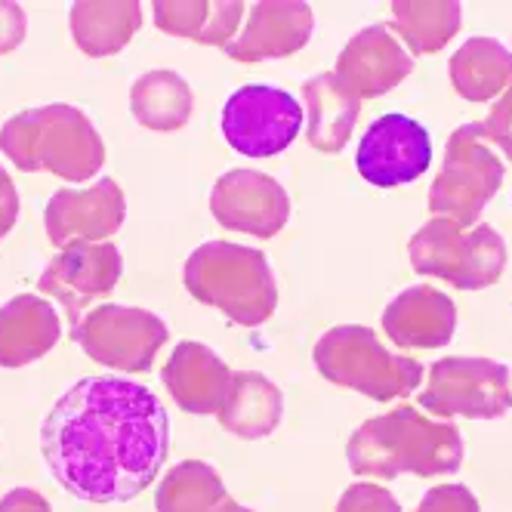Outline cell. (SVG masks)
I'll use <instances>...</instances> for the list:
<instances>
[{
  "label": "cell",
  "instance_id": "31",
  "mask_svg": "<svg viewBox=\"0 0 512 512\" xmlns=\"http://www.w3.org/2000/svg\"><path fill=\"white\" fill-rule=\"evenodd\" d=\"M25 10L22 4H10L0 0V56L13 53L25 41Z\"/></svg>",
  "mask_w": 512,
  "mask_h": 512
},
{
  "label": "cell",
  "instance_id": "28",
  "mask_svg": "<svg viewBox=\"0 0 512 512\" xmlns=\"http://www.w3.org/2000/svg\"><path fill=\"white\" fill-rule=\"evenodd\" d=\"M337 512H401V503L383 485L358 482V485H349L343 491Z\"/></svg>",
  "mask_w": 512,
  "mask_h": 512
},
{
  "label": "cell",
  "instance_id": "13",
  "mask_svg": "<svg viewBox=\"0 0 512 512\" xmlns=\"http://www.w3.org/2000/svg\"><path fill=\"white\" fill-rule=\"evenodd\" d=\"M210 213L229 232L275 238L290 219V195L269 173L229 170L210 192Z\"/></svg>",
  "mask_w": 512,
  "mask_h": 512
},
{
  "label": "cell",
  "instance_id": "30",
  "mask_svg": "<svg viewBox=\"0 0 512 512\" xmlns=\"http://www.w3.org/2000/svg\"><path fill=\"white\" fill-rule=\"evenodd\" d=\"M414 512H482V506L466 485H438L420 500Z\"/></svg>",
  "mask_w": 512,
  "mask_h": 512
},
{
  "label": "cell",
  "instance_id": "29",
  "mask_svg": "<svg viewBox=\"0 0 512 512\" xmlns=\"http://www.w3.org/2000/svg\"><path fill=\"white\" fill-rule=\"evenodd\" d=\"M482 130V139L485 142H494L500 145V152L512 161V90H506L494 105L488 118L479 124Z\"/></svg>",
  "mask_w": 512,
  "mask_h": 512
},
{
  "label": "cell",
  "instance_id": "12",
  "mask_svg": "<svg viewBox=\"0 0 512 512\" xmlns=\"http://www.w3.org/2000/svg\"><path fill=\"white\" fill-rule=\"evenodd\" d=\"M124 260L115 244H65L47 263L38 290L62 303L71 327H78L87 309L108 297L121 281Z\"/></svg>",
  "mask_w": 512,
  "mask_h": 512
},
{
  "label": "cell",
  "instance_id": "32",
  "mask_svg": "<svg viewBox=\"0 0 512 512\" xmlns=\"http://www.w3.org/2000/svg\"><path fill=\"white\" fill-rule=\"evenodd\" d=\"M19 219V192L16 182L10 179V173L0 167V238L10 235V229Z\"/></svg>",
  "mask_w": 512,
  "mask_h": 512
},
{
  "label": "cell",
  "instance_id": "2",
  "mask_svg": "<svg viewBox=\"0 0 512 512\" xmlns=\"http://www.w3.org/2000/svg\"><path fill=\"white\" fill-rule=\"evenodd\" d=\"M346 460L355 475H371L383 482L405 472L435 479L460 469L463 435L448 420H432L414 405H398L352 432Z\"/></svg>",
  "mask_w": 512,
  "mask_h": 512
},
{
  "label": "cell",
  "instance_id": "18",
  "mask_svg": "<svg viewBox=\"0 0 512 512\" xmlns=\"http://www.w3.org/2000/svg\"><path fill=\"white\" fill-rule=\"evenodd\" d=\"M383 331L398 349H442L454 340L457 306L429 284H414L386 306Z\"/></svg>",
  "mask_w": 512,
  "mask_h": 512
},
{
  "label": "cell",
  "instance_id": "21",
  "mask_svg": "<svg viewBox=\"0 0 512 512\" xmlns=\"http://www.w3.org/2000/svg\"><path fill=\"white\" fill-rule=\"evenodd\" d=\"M247 4L241 0H158L155 25L173 38L226 47L238 38Z\"/></svg>",
  "mask_w": 512,
  "mask_h": 512
},
{
  "label": "cell",
  "instance_id": "15",
  "mask_svg": "<svg viewBox=\"0 0 512 512\" xmlns=\"http://www.w3.org/2000/svg\"><path fill=\"white\" fill-rule=\"evenodd\" d=\"M315 31V13L303 0H260L250 7L238 38L223 47L235 62H266L300 53Z\"/></svg>",
  "mask_w": 512,
  "mask_h": 512
},
{
  "label": "cell",
  "instance_id": "20",
  "mask_svg": "<svg viewBox=\"0 0 512 512\" xmlns=\"http://www.w3.org/2000/svg\"><path fill=\"white\" fill-rule=\"evenodd\" d=\"M306 96V139L315 152L340 155L355 130V121L361 115V99L334 75L324 71L303 84Z\"/></svg>",
  "mask_w": 512,
  "mask_h": 512
},
{
  "label": "cell",
  "instance_id": "7",
  "mask_svg": "<svg viewBox=\"0 0 512 512\" xmlns=\"http://www.w3.org/2000/svg\"><path fill=\"white\" fill-rule=\"evenodd\" d=\"M503 161L482 139L479 124L457 127L448 139L445 161L429 189V210L460 226H479L491 198L503 186Z\"/></svg>",
  "mask_w": 512,
  "mask_h": 512
},
{
  "label": "cell",
  "instance_id": "25",
  "mask_svg": "<svg viewBox=\"0 0 512 512\" xmlns=\"http://www.w3.org/2000/svg\"><path fill=\"white\" fill-rule=\"evenodd\" d=\"M158 512H253L229 497L219 472L204 460H182L173 466L158 491H155Z\"/></svg>",
  "mask_w": 512,
  "mask_h": 512
},
{
  "label": "cell",
  "instance_id": "22",
  "mask_svg": "<svg viewBox=\"0 0 512 512\" xmlns=\"http://www.w3.org/2000/svg\"><path fill=\"white\" fill-rule=\"evenodd\" d=\"M71 38L84 56L105 59L121 53L142 25V4L136 0H81L68 10Z\"/></svg>",
  "mask_w": 512,
  "mask_h": 512
},
{
  "label": "cell",
  "instance_id": "27",
  "mask_svg": "<svg viewBox=\"0 0 512 512\" xmlns=\"http://www.w3.org/2000/svg\"><path fill=\"white\" fill-rule=\"evenodd\" d=\"M463 25V7L454 0H398L389 7V31H395L414 56H429L442 50Z\"/></svg>",
  "mask_w": 512,
  "mask_h": 512
},
{
  "label": "cell",
  "instance_id": "5",
  "mask_svg": "<svg viewBox=\"0 0 512 512\" xmlns=\"http://www.w3.org/2000/svg\"><path fill=\"white\" fill-rule=\"evenodd\" d=\"M315 368L334 386L355 389L374 401L408 398L423 383V364L411 355L389 352L364 324L331 327L315 343Z\"/></svg>",
  "mask_w": 512,
  "mask_h": 512
},
{
  "label": "cell",
  "instance_id": "11",
  "mask_svg": "<svg viewBox=\"0 0 512 512\" xmlns=\"http://www.w3.org/2000/svg\"><path fill=\"white\" fill-rule=\"evenodd\" d=\"M432 164V139L429 130L408 118V115H383L368 130H364L355 167L364 182L377 189H395L408 186L420 179Z\"/></svg>",
  "mask_w": 512,
  "mask_h": 512
},
{
  "label": "cell",
  "instance_id": "33",
  "mask_svg": "<svg viewBox=\"0 0 512 512\" xmlns=\"http://www.w3.org/2000/svg\"><path fill=\"white\" fill-rule=\"evenodd\" d=\"M0 512H53L44 494L31 488H16L4 500H0Z\"/></svg>",
  "mask_w": 512,
  "mask_h": 512
},
{
  "label": "cell",
  "instance_id": "8",
  "mask_svg": "<svg viewBox=\"0 0 512 512\" xmlns=\"http://www.w3.org/2000/svg\"><path fill=\"white\" fill-rule=\"evenodd\" d=\"M420 408L432 417L497 420L512 411L509 368L491 358H438L429 368L426 389L420 392Z\"/></svg>",
  "mask_w": 512,
  "mask_h": 512
},
{
  "label": "cell",
  "instance_id": "10",
  "mask_svg": "<svg viewBox=\"0 0 512 512\" xmlns=\"http://www.w3.org/2000/svg\"><path fill=\"white\" fill-rule=\"evenodd\" d=\"M303 127L300 102L281 87L247 84L223 105V136L244 158L281 155Z\"/></svg>",
  "mask_w": 512,
  "mask_h": 512
},
{
  "label": "cell",
  "instance_id": "23",
  "mask_svg": "<svg viewBox=\"0 0 512 512\" xmlns=\"http://www.w3.org/2000/svg\"><path fill=\"white\" fill-rule=\"evenodd\" d=\"M216 417L226 432L247 438V442H256V438H266L278 429L284 417V395L263 374L235 371L226 405Z\"/></svg>",
  "mask_w": 512,
  "mask_h": 512
},
{
  "label": "cell",
  "instance_id": "24",
  "mask_svg": "<svg viewBox=\"0 0 512 512\" xmlns=\"http://www.w3.org/2000/svg\"><path fill=\"white\" fill-rule=\"evenodd\" d=\"M130 112L139 127L155 133H173L189 124L195 96L189 81L170 68H155L139 75L130 87Z\"/></svg>",
  "mask_w": 512,
  "mask_h": 512
},
{
  "label": "cell",
  "instance_id": "26",
  "mask_svg": "<svg viewBox=\"0 0 512 512\" xmlns=\"http://www.w3.org/2000/svg\"><path fill=\"white\" fill-rule=\"evenodd\" d=\"M451 84L466 102H488L512 90V50L494 38H469L451 59Z\"/></svg>",
  "mask_w": 512,
  "mask_h": 512
},
{
  "label": "cell",
  "instance_id": "1",
  "mask_svg": "<svg viewBox=\"0 0 512 512\" xmlns=\"http://www.w3.org/2000/svg\"><path fill=\"white\" fill-rule=\"evenodd\" d=\"M41 451L71 497L127 503L158 479L170 454L167 411L142 383L84 377L50 408Z\"/></svg>",
  "mask_w": 512,
  "mask_h": 512
},
{
  "label": "cell",
  "instance_id": "16",
  "mask_svg": "<svg viewBox=\"0 0 512 512\" xmlns=\"http://www.w3.org/2000/svg\"><path fill=\"white\" fill-rule=\"evenodd\" d=\"M414 71V56L386 25H371L358 31L337 56L334 75L358 96L374 99L395 90Z\"/></svg>",
  "mask_w": 512,
  "mask_h": 512
},
{
  "label": "cell",
  "instance_id": "6",
  "mask_svg": "<svg viewBox=\"0 0 512 512\" xmlns=\"http://www.w3.org/2000/svg\"><path fill=\"white\" fill-rule=\"evenodd\" d=\"M411 266L420 275L442 278L460 290H482L500 281L506 269V241L497 229L460 226L448 216H435L411 238Z\"/></svg>",
  "mask_w": 512,
  "mask_h": 512
},
{
  "label": "cell",
  "instance_id": "4",
  "mask_svg": "<svg viewBox=\"0 0 512 512\" xmlns=\"http://www.w3.org/2000/svg\"><path fill=\"white\" fill-rule=\"evenodd\" d=\"M186 290L204 306L241 327H260L278 309V284L269 256L232 241H207L192 250L182 269Z\"/></svg>",
  "mask_w": 512,
  "mask_h": 512
},
{
  "label": "cell",
  "instance_id": "9",
  "mask_svg": "<svg viewBox=\"0 0 512 512\" xmlns=\"http://www.w3.org/2000/svg\"><path fill=\"white\" fill-rule=\"evenodd\" d=\"M71 340L105 368L149 374L158 349L170 340V331L149 309L105 303L90 309L78 327H71Z\"/></svg>",
  "mask_w": 512,
  "mask_h": 512
},
{
  "label": "cell",
  "instance_id": "3",
  "mask_svg": "<svg viewBox=\"0 0 512 512\" xmlns=\"http://www.w3.org/2000/svg\"><path fill=\"white\" fill-rule=\"evenodd\" d=\"M0 152L16 170L56 173L68 182H87L105 167V142L81 108L53 102L25 108L0 127Z\"/></svg>",
  "mask_w": 512,
  "mask_h": 512
},
{
  "label": "cell",
  "instance_id": "17",
  "mask_svg": "<svg viewBox=\"0 0 512 512\" xmlns=\"http://www.w3.org/2000/svg\"><path fill=\"white\" fill-rule=\"evenodd\" d=\"M161 380L182 411L207 417L223 411L226 395L232 389V368L213 349L195 340H182L170 352Z\"/></svg>",
  "mask_w": 512,
  "mask_h": 512
},
{
  "label": "cell",
  "instance_id": "14",
  "mask_svg": "<svg viewBox=\"0 0 512 512\" xmlns=\"http://www.w3.org/2000/svg\"><path fill=\"white\" fill-rule=\"evenodd\" d=\"M127 216V201L112 176L96 179L90 189H59L44 207V226L53 244L108 241Z\"/></svg>",
  "mask_w": 512,
  "mask_h": 512
},
{
  "label": "cell",
  "instance_id": "19",
  "mask_svg": "<svg viewBox=\"0 0 512 512\" xmlns=\"http://www.w3.org/2000/svg\"><path fill=\"white\" fill-rule=\"evenodd\" d=\"M59 337V312L44 297L22 294L0 306V368H25L44 358Z\"/></svg>",
  "mask_w": 512,
  "mask_h": 512
}]
</instances>
